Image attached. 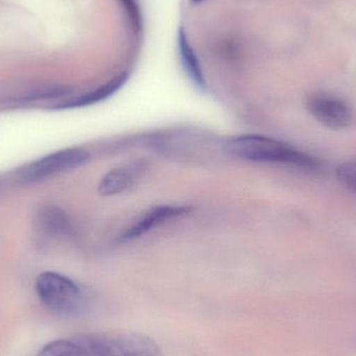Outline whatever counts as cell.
<instances>
[{
  "label": "cell",
  "instance_id": "6da1fadb",
  "mask_svg": "<svg viewBox=\"0 0 356 356\" xmlns=\"http://www.w3.org/2000/svg\"><path fill=\"white\" fill-rule=\"evenodd\" d=\"M228 154L255 163L288 165L309 172H321L323 165L315 156L265 136H238L225 144Z\"/></svg>",
  "mask_w": 356,
  "mask_h": 356
},
{
  "label": "cell",
  "instance_id": "7a4b0ae2",
  "mask_svg": "<svg viewBox=\"0 0 356 356\" xmlns=\"http://www.w3.org/2000/svg\"><path fill=\"white\" fill-rule=\"evenodd\" d=\"M77 338L92 356H163L152 339L138 332H93Z\"/></svg>",
  "mask_w": 356,
  "mask_h": 356
},
{
  "label": "cell",
  "instance_id": "3957f363",
  "mask_svg": "<svg viewBox=\"0 0 356 356\" xmlns=\"http://www.w3.org/2000/svg\"><path fill=\"white\" fill-rule=\"evenodd\" d=\"M35 292L42 303L58 315H79L85 307V295L81 286L56 272L40 274L35 280Z\"/></svg>",
  "mask_w": 356,
  "mask_h": 356
},
{
  "label": "cell",
  "instance_id": "277c9868",
  "mask_svg": "<svg viewBox=\"0 0 356 356\" xmlns=\"http://www.w3.org/2000/svg\"><path fill=\"white\" fill-rule=\"evenodd\" d=\"M89 154L81 148H68L48 154L21 169L17 179L21 184H33L58 173L77 168L87 163Z\"/></svg>",
  "mask_w": 356,
  "mask_h": 356
},
{
  "label": "cell",
  "instance_id": "5b68a950",
  "mask_svg": "<svg viewBox=\"0 0 356 356\" xmlns=\"http://www.w3.org/2000/svg\"><path fill=\"white\" fill-rule=\"evenodd\" d=\"M307 108L318 122L330 129H348L355 120L350 106L332 94H312L307 98Z\"/></svg>",
  "mask_w": 356,
  "mask_h": 356
},
{
  "label": "cell",
  "instance_id": "8992f818",
  "mask_svg": "<svg viewBox=\"0 0 356 356\" xmlns=\"http://www.w3.org/2000/svg\"><path fill=\"white\" fill-rule=\"evenodd\" d=\"M146 164L144 161H135L113 169L102 177L98 192L102 196L121 194L134 186L138 178L143 175Z\"/></svg>",
  "mask_w": 356,
  "mask_h": 356
},
{
  "label": "cell",
  "instance_id": "52a82bcc",
  "mask_svg": "<svg viewBox=\"0 0 356 356\" xmlns=\"http://www.w3.org/2000/svg\"><path fill=\"white\" fill-rule=\"evenodd\" d=\"M186 209L177 205H160L144 213L139 221L136 222L122 236V240L129 241L139 238L142 234L150 232L152 228L165 223L168 220L186 213Z\"/></svg>",
  "mask_w": 356,
  "mask_h": 356
},
{
  "label": "cell",
  "instance_id": "ba28073f",
  "mask_svg": "<svg viewBox=\"0 0 356 356\" xmlns=\"http://www.w3.org/2000/svg\"><path fill=\"white\" fill-rule=\"evenodd\" d=\"M129 79V75L127 73L115 77L112 81L106 83V85L97 88L93 91L87 92L83 95L76 96V97L69 98L64 102H58L56 106L52 108L56 110H68V108H81V106H90V104H97L102 100L111 97L113 94L116 93L119 89L123 87Z\"/></svg>",
  "mask_w": 356,
  "mask_h": 356
},
{
  "label": "cell",
  "instance_id": "9c48e42d",
  "mask_svg": "<svg viewBox=\"0 0 356 356\" xmlns=\"http://www.w3.org/2000/svg\"><path fill=\"white\" fill-rule=\"evenodd\" d=\"M178 48H179L180 60L184 70L188 73L191 81L202 92L207 91V86L203 74L202 68L196 54L193 50L190 42L188 40L186 31L180 26L178 29Z\"/></svg>",
  "mask_w": 356,
  "mask_h": 356
},
{
  "label": "cell",
  "instance_id": "30bf717a",
  "mask_svg": "<svg viewBox=\"0 0 356 356\" xmlns=\"http://www.w3.org/2000/svg\"><path fill=\"white\" fill-rule=\"evenodd\" d=\"M38 228L48 238L67 236L70 232V223L64 211L58 207H47L40 211L37 217Z\"/></svg>",
  "mask_w": 356,
  "mask_h": 356
},
{
  "label": "cell",
  "instance_id": "8fae6325",
  "mask_svg": "<svg viewBox=\"0 0 356 356\" xmlns=\"http://www.w3.org/2000/svg\"><path fill=\"white\" fill-rule=\"evenodd\" d=\"M37 356H92L77 336L48 343Z\"/></svg>",
  "mask_w": 356,
  "mask_h": 356
},
{
  "label": "cell",
  "instance_id": "7c38bea8",
  "mask_svg": "<svg viewBox=\"0 0 356 356\" xmlns=\"http://www.w3.org/2000/svg\"><path fill=\"white\" fill-rule=\"evenodd\" d=\"M336 175L343 186L356 194V162H346L339 165Z\"/></svg>",
  "mask_w": 356,
  "mask_h": 356
},
{
  "label": "cell",
  "instance_id": "4fadbf2b",
  "mask_svg": "<svg viewBox=\"0 0 356 356\" xmlns=\"http://www.w3.org/2000/svg\"><path fill=\"white\" fill-rule=\"evenodd\" d=\"M191 1L194 2V3H199V2L203 1V0H191Z\"/></svg>",
  "mask_w": 356,
  "mask_h": 356
}]
</instances>
